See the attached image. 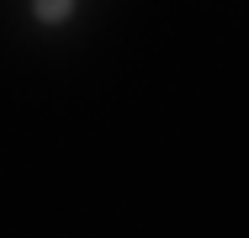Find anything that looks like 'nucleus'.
Wrapping results in <instances>:
<instances>
[{
    "instance_id": "1",
    "label": "nucleus",
    "mask_w": 249,
    "mask_h": 238,
    "mask_svg": "<svg viewBox=\"0 0 249 238\" xmlns=\"http://www.w3.org/2000/svg\"><path fill=\"white\" fill-rule=\"evenodd\" d=\"M69 5H74V0H32L37 21H64V16H69Z\"/></svg>"
}]
</instances>
